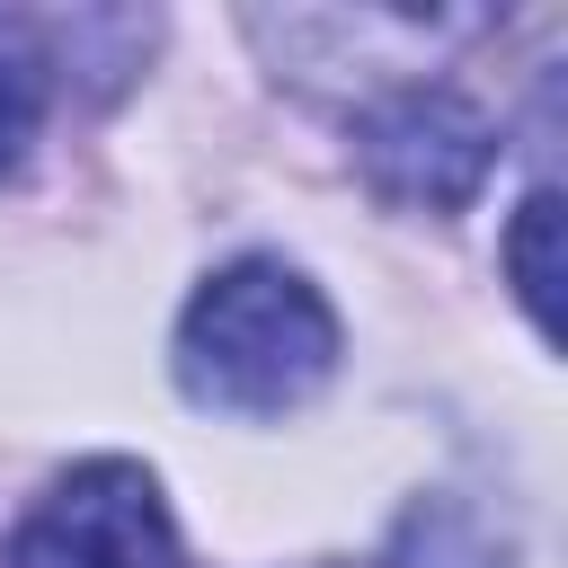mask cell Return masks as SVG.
<instances>
[{"label": "cell", "instance_id": "obj_1", "mask_svg": "<svg viewBox=\"0 0 568 568\" xmlns=\"http://www.w3.org/2000/svg\"><path fill=\"white\" fill-rule=\"evenodd\" d=\"M337 373V311L284 257H231L178 311V390L222 417H284Z\"/></svg>", "mask_w": 568, "mask_h": 568}, {"label": "cell", "instance_id": "obj_3", "mask_svg": "<svg viewBox=\"0 0 568 568\" xmlns=\"http://www.w3.org/2000/svg\"><path fill=\"white\" fill-rule=\"evenodd\" d=\"M355 160H364V186L399 213H462L497 160V133L470 98L453 89H390L364 106L355 124Z\"/></svg>", "mask_w": 568, "mask_h": 568}, {"label": "cell", "instance_id": "obj_2", "mask_svg": "<svg viewBox=\"0 0 568 568\" xmlns=\"http://www.w3.org/2000/svg\"><path fill=\"white\" fill-rule=\"evenodd\" d=\"M9 568H178V524L160 506V479L124 453L62 470L9 532Z\"/></svg>", "mask_w": 568, "mask_h": 568}, {"label": "cell", "instance_id": "obj_4", "mask_svg": "<svg viewBox=\"0 0 568 568\" xmlns=\"http://www.w3.org/2000/svg\"><path fill=\"white\" fill-rule=\"evenodd\" d=\"M44 89H53L44 27L0 9V178H9V169L27 160V142H36V124H44Z\"/></svg>", "mask_w": 568, "mask_h": 568}, {"label": "cell", "instance_id": "obj_5", "mask_svg": "<svg viewBox=\"0 0 568 568\" xmlns=\"http://www.w3.org/2000/svg\"><path fill=\"white\" fill-rule=\"evenodd\" d=\"M506 275H515V302L532 311V328L550 337V328H559V195H550V186H532V195L515 204Z\"/></svg>", "mask_w": 568, "mask_h": 568}]
</instances>
